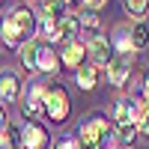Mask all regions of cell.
<instances>
[{
    "label": "cell",
    "mask_w": 149,
    "mask_h": 149,
    "mask_svg": "<svg viewBox=\"0 0 149 149\" xmlns=\"http://www.w3.org/2000/svg\"><path fill=\"white\" fill-rule=\"evenodd\" d=\"M39 30H42L45 39H57V21L51 15H45V12H42V18H39Z\"/></svg>",
    "instance_id": "9a60e30c"
},
{
    "label": "cell",
    "mask_w": 149,
    "mask_h": 149,
    "mask_svg": "<svg viewBox=\"0 0 149 149\" xmlns=\"http://www.w3.org/2000/svg\"><path fill=\"white\" fill-rule=\"evenodd\" d=\"M45 95H48V86L45 84H33L30 86V98H27V110H24V113L33 116V113H39V110H45Z\"/></svg>",
    "instance_id": "52a82bcc"
},
{
    "label": "cell",
    "mask_w": 149,
    "mask_h": 149,
    "mask_svg": "<svg viewBox=\"0 0 149 149\" xmlns=\"http://www.w3.org/2000/svg\"><path fill=\"white\" fill-rule=\"evenodd\" d=\"M39 51H42L39 42H27V45L21 48V63L27 66V69H39Z\"/></svg>",
    "instance_id": "8fae6325"
},
{
    "label": "cell",
    "mask_w": 149,
    "mask_h": 149,
    "mask_svg": "<svg viewBox=\"0 0 149 149\" xmlns=\"http://www.w3.org/2000/svg\"><path fill=\"white\" fill-rule=\"evenodd\" d=\"M128 72H131V66H128V60L125 57H116V60H110V66H107V74H110V84H125V78H128Z\"/></svg>",
    "instance_id": "ba28073f"
},
{
    "label": "cell",
    "mask_w": 149,
    "mask_h": 149,
    "mask_svg": "<svg viewBox=\"0 0 149 149\" xmlns=\"http://www.w3.org/2000/svg\"><path fill=\"white\" fill-rule=\"evenodd\" d=\"M140 131H143V134H149V107L143 110V122H140Z\"/></svg>",
    "instance_id": "7402d4cb"
},
{
    "label": "cell",
    "mask_w": 149,
    "mask_h": 149,
    "mask_svg": "<svg viewBox=\"0 0 149 149\" xmlns=\"http://www.w3.org/2000/svg\"><path fill=\"white\" fill-rule=\"evenodd\" d=\"M3 122H6V119H3V110H0V131H3Z\"/></svg>",
    "instance_id": "d4e9b609"
},
{
    "label": "cell",
    "mask_w": 149,
    "mask_h": 149,
    "mask_svg": "<svg viewBox=\"0 0 149 149\" xmlns=\"http://www.w3.org/2000/svg\"><path fill=\"white\" fill-rule=\"evenodd\" d=\"M84 24H86V27H98V18L93 15V12H86V15H84Z\"/></svg>",
    "instance_id": "ffe728a7"
},
{
    "label": "cell",
    "mask_w": 149,
    "mask_h": 149,
    "mask_svg": "<svg viewBox=\"0 0 149 149\" xmlns=\"http://www.w3.org/2000/svg\"><path fill=\"white\" fill-rule=\"evenodd\" d=\"M140 113V104L131 102V98H122V102L116 104V122L119 125H125V122H134V116Z\"/></svg>",
    "instance_id": "9c48e42d"
},
{
    "label": "cell",
    "mask_w": 149,
    "mask_h": 149,
    "mask_svg": "<svg viewBox=\"0 0 149 149\" xmlns=\"http://www.w3.org/2000/svg\"><path fill=\"white\" fill-rule=\"evenodd\" d=\"M21 146L24 149H45L48 146V131L42 125H27L21 131Z\"/></svg>",
    "instance_id": "3957f363"
},
{
    "label": "cell",
    "mask_w": 149,
    "mask_h": 149,
    "mask_svg": "<svg viewBox=\"0 0 149 149\" xmlns=\"http://www.w3.org/2000/svg\"><path fill=\"white\" fill-rule=\"evenodd\" d=\"M86 3H90V6H102L104 0H86Z\"/></svg>",
    "instance_id": "603a6c76"
},
{
    "label": "cell",
    "mask_w": 149,
    "mask_h": 149,
    "mask_svg": "<svg viewBox=\"0 0 149 149\" xmlns=\"http://www.w3.org/2000/svg\"><path fill=\"white\" fill-rule=\"evenodd\" d=\"M78 84H81V90H93L95 86V66L93 63L78 66Z\"/></svg>",
    "instance_id": "4fadbf2b"
},
{
    "label": "cell",
    "mask_w": 149,
    "mask_h": 149,
    "mask_svg": "<svg viewBox=\"0 0 149 149\" xmlns=\"http://www.w3.org/2000/svg\"><path fill=\"white\" fill-rule=\"evenodd\" d=\"M131 45H134V48H146V45H149V30H146V24H137V27H134Z\"/></svg>",
    "instance_id": "2e32d148"
},
{
    "label": "cell",
    "mask_w": 149,
    "mask_h": 149,
    "mask_svg": "<svg viewBox=\"0 0 149 149\" xmlns=\"http://www.w3.org/2000/svg\"><path fill=\"white\" fill-rule=\"evenodd\" d=\"M90 60H93V66H110V45L107 39H102V36H95V39L90 42Z\"/></svg>",
    "instance_id": "5b68a950"
},
{
    "label": "cell",
    "mask_w": 149,
    "mask_h": 149,
    "mask_svg": "<svg viewBox=\"0 0 149 149\" xmlns=\"http://www.w3.org/2000/svg\"><path fill=\"white\" fill-rule=\"evenodd\" d=\"M54 60H57V57H54L51 51H48V48H42V51H39V69L51 72V69H54Z\"/></svg>",
    "instance_id": "d6986e66"
},
{
    "label": "cell",
    "mask_w": 149,
    "mask_h": 149,
    "mask_svg": "<svg viewBox=\"0 0 149 149\" xmlns=\"http://www.w3.org/2000/svg\"><path fill=\"white\" fill-rule=\"evenodd\" d=\"M116 137H119V143H134V137H137V128H134V122H125V125H119Z\"/></svg>",
    "instance_id": "e0dca14e"
},
{
    "label": "cell",
    "mask_w": 149,
    "mask_h": 149,
    "mask_svg": "<svg viewBox=\"0 0 149 149\" xmlns=\"http://www.w3.org/2000/svg\"><path fill=\"white\" fill-rule=\"evenodd\" d=\"M9 21H12V27L18 30V36H21V39H24V36H30V33H33V27H36L33 12H30V9H24V6L12 12V15H9Z\"/></svg>",
    "instance_id": "277c9868"
},
{
    "label": "cell",
    "mask_w": 149,
    "mask_h": 149,
    "mask_svg": "<svg viewBox=\"0 0 149 149\" xmlns=\"http://www.w3.org/2000/svg\"><path fill=\"white\" fill-rule=\"evenodd\" d=\"M45 110L54 122H63L69 116V93L63 86H48V95H45Z\"/></svg>",
    "instance_id": "7a4b0ae2"
},
{
    "label": "cell",
    "mask_w": 149,
    "mask_h": 149,
    "mask_svg": "<svg viewBox=\"0 0 149 149\" xmlns=\"http://www.w3.org/2000/svg\"><path fill=\"white\" fill-rule=\"evenodd\" d=\"M81 60H84V45L66 42V48H63V63L66 66H81Z\"/></svg>",
    "instance_id": "7c38bea8"
},
{
    "label": "cell",
    "mask_w": 149,
    "mask_h": 149,
    "mask_svg": "<svg viewBox=\"0 0 149 149\" xmlns=\"http://www.w3.org/2000/svg\"><path fill=\"white\" fill-rule=\"evenodd\" d=\"M81 149H104L107 146V119L102 116H90L86 122H81Z\"/></svg>",
    "instance_id": "6da1fadb"
},
{
    "label": "cell",
    "mask_w": 149,
    "mask_h": 149,
    "mask_svg": "<svg viewBox=\"0 0 149 149\" xmlns=\"http://www.w3.org/2000/svg\"><path fill=\"white\" fill-rule=\"evenodd\" d=\"M81 27V18H74V15H66V18H60L57 21V39H63V42H72V36L78 33Z\"/></svg>",
    "instance_id": "30bf717a"
},
{
    "label": "cell",
    "mask_w": 149,
    "mask_h": 149,
    "mask_svg": "<svg viewBox=\"0 0 149 149\" xmlns=\"http://www.w3.org/2000/svg\"><path fill=\"white\" fill-rule=\"evenodd\" d=\"M146 3H149V0H125V9L131 12L134 18H143L146 15Z\"/></svg>",
    "instance_id": "ac0fdd59"
},
{
    "label": "cell",
    "mask_w": 149,
    "mask_h": 149,
    "mask_svg": "<svg viewBox=\"0 0 149 149\" xmlns=\"http://www.w3.org/2000/svg\"><path fill=\"white\" fill-rule=\"evenodd\" d=\"M45 3V15H51L54 21L66 18V0H42Z\"/></svg>",
    "instance_id": "5bb4252c"
},
{
    "label": "cell",
    "mask_w": 149,
    "mask_h": 149,
    "mask_svg": "<svg viewBox=\"0 0 149 149\" xmlns=\"http://www.w3.org/2000/svg\"><path fill=\"white\" fill-rule=\"evenodd\" d=\"M57 149H81V146L74 143V140H60V143H57Z\"/></svg>",
    "instance_id": "44dd1931"
},
{
    "label": "cell",
    "mask_w": 149,
    "mask_h": 149,
    "mask_svg": "<svg viewBox=\"0 0 149 149\" xmlns=\"http://www.w3.org/2000/svg\"><path fill=\"white\" fill-rule=\"evenodd\" d=\"M143 93H146V98H149V74H146V86H143Z\"/></svg>",
    "instance_id": "cb8c5ba5"
},
{
    "label": "cell",
    "mask_w": 149,
    "mask_h": 149,
    "mask_svg": "<svg viewBox=\"0 0 149 149\" xmlns=\"http://www.w3.org/2000/svg\"><path fill=\"white\" fill-rule=\"evenodd\" d=\"M18 93H21V81H18V74L3 72V74H0V98H3V102H15Z\"/></svg>",
    "instance_id": "8992f818"
}]
</instances>
